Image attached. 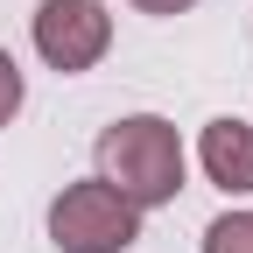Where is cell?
Wrapping results in <instances>:
<instances>
[{
  "label": "cell",
  "mask_w": 253,
  "mask_h": 253,
  "mask_svg": "<svg viewBox=\"0 0 253 253\" xmlns=\"http://www.w3.org/2000/svg\"><path fill=\"white\" fill-rule=\"evenodd\" d=\"M99 176L141 211L176 204L183 197V134L162 113H126L99 134Z\"/></svg>",
  "instance_id": "cell-1"
},
{
  "label": "cell",
  "mask_w": 253,
  "mask_h": 253,
  "mask_svg": "<svg viewBox=\"0 0 253 253\" xmlns=\"http://www.w3.org/2000/svg\"><path fill=\"white\" fill-rule=\"evenodd\" d=\"M49 239L56 253H126L141 239V204H126L106 176L63 183L49 197Z\"/></svg>",
  "instance_id": "cell-2"
},
{
  "label": "cell",
  "mask_w": 253,
  "mask_h": 253,
  "mask_svg": "<svg viewBox=\"0 0 253 253\" xmlns=\"http://www.w3.org/2000/svg\"><path fill=\"white\" fill-rule=\"evenodd\" d=\"M28 36H36V56L49 71L78 78L113 49V14H106V0H42Z\"/></svg>",
  "instance_id": "cell-3"
},
{
  "label": "cell",
  "mask_w": 253,
  "mask_h": 253,
  "mask_svg": "<svg viewBox=\"0 0 253 253\" xmlns=\"http://www.w3.org/2000/svg\"><path fill=\"white\" fill-rule=\"evenodd\" d=\"M197 162L204 176L225 190V197H253V126L246 120H204V134H197Z\"/></svg>",
  "instance_id": "cell-4"
},
{
  "label": "cell",
  "mask_w": 253,
  "mask_h": 253,
  "mask_svg": "<svg viewBox=\"0 0 253 253\" xmlns=\"http://www.w3.org/2000/svg\"><path fill=\"white\" fill-rule=\"evenodd\" d=\"M204 253H253V211H225L204 225Z\"/></svg>",
  "instance_id": "cell-5"
},
{
  "label": "cell",
  "mask_w": 253,
  "mask_h": 253,
  "mask_svg": "<svg viewBox=\"0 0 253 253\" xmlns=\"http://www.w3.org/2000/svg\"><path fill=\"white\" fill-rule=\"evenodd\" d=\"M21 91H28V84H21V63H14L7 49H0V126H7V120L21 113Z\"/></svg>",
  "instance_id": "cell-6"
},
{
  "label": "cell",
  "mask_w": 253,
  "mask_h": 253,
  "mask_svg": "<svg viewBox=\"0 0 253 253\" xmlns=\"http://www.w3.org/2000/svg\"><path fill=\"white\" fill-rule=\"evenodd\" d=\"M134 7H141V14H190L197 0H134Z\"/></svg>",
  "instance_id": "cell-7"
}]
</instances>
